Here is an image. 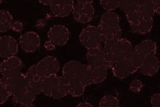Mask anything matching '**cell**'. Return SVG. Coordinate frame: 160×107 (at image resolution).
Returning a JSON list of instances; mask_svg holds the SVG:
<instances>
[{
    "instance_id": "cell-1",
    "label": "cell",
    "mask_w": 160,
    "mask_h": 107,
    "mask_svg": "<svg viewBox=\"0 0 160 107\" xmlns=\"http://www.w3.org/2000/svg\"><path fill=\"white\" fill-rule=\"evenodd\" d=\"M92 71L89 65L76 61H70L64 66L62 75L68 85L69 94L75 97L83 94L85 88L93 83Z\"/></svg>"
},
{
    "instance_id": "cell-2",
    "label": "cell",
    "mask_w": 160,
    "mask_h": 107,
    "mask_svg": "<svg viewBox=\"0 0 160 107\" xmlns=\"http://www.w3.org/2000/svg\"><path fill=\"white\" fill-rule=\"evenodd\" d=\"M1 83L6 85L11 92L15 103L23 105L31 104L36 95L29 90L26 76L19 72L11 77L2 76Z\"/></svg>"
},
{
    "instance_id": "cell-3",
    "label": "cell",
    "mask_w": 160,
    "mask_h": 107,
    "mask_svg": "<svg viewBox=\"0 0 160 107\" xmlns=\"http://www.w3.org/2000/svg\"><path fill=\"white\" fill-rule=\"evenodd\" d=\"M118 15L108 11L102 16L97 27L104 45H110L121 38L122 31L119 25Z\"/></svg>"
},
{
    "instance_id": "cell-4",
    "label": "cell",
    "mask_w": 160,
    "mask_h": 107,
    "mask_svg": "<svg viewBox=\"0 0 160 107\" xmlns=\"http://www.w3.org/2000/svg\"><path fill=\"white\" fill-rule=\"evenodd\" d=\"M42 92L49 97L56 99L63 98L69 94L66 80L57 74L50 75L43 80Z\"/></svg>"
},
{
    "instance_id": "cell-5",
    "label": "cell",
    "mask_w": 160,
    "mask_h": 107,
    "mask_svg": "<svg viewBox=\"0 0 160 107\" xmlns=\"http://www.w3.org/2000/svg\"><path fill=\"white\" fill-rule=\"evenodd\" d=\"M87 59L92 68L103 66L108 70L112 68L117 60L106 46L99 47L88 50Z\"/></svg>"
},
{
    "instance_id": "cell-6",
    "label": "cell",
    "mask_w": 160,
    "mask_h": 107,
    "mask_svg": "<svg viewBox=\"0 0 160 107\" xmlns=\"http://www.w3.org/2000/svg\"><path fill=\"white\" fill-rule=\"evenodd\" d=\"M48 40L44 45L48 50H54L56 47L66 45L69 39L68 29L64 25H56L49 30L47 34Z\"/></svg>"
},
{
    "instance_id": "cell-7",
    "label": "cell",
    "mask_w": 160,
    "mask_h": 107,
    "mask_svg": "<svg viewBox=\"0 0 160 107\" xmlns=\"http://www.w3.org/2000/svg\"><path fill=\"white\" fill-rule=\"evenodd\" d=\"M157 51L156 43L151 40H145L134 48L130 57L135 67L138 69L145 58L150 55H155Z\"/></svg>"
},
{
    "instance_id": "cell-8",
    "label": "cell",
    "mask_w": 160,
    "mask_h": 107,
    "mask_svg": "<svg viewBox=\"0 0 160 107\" xmlns=\"http://www.w3.org/2000/svg\"><path fill=\"white\" fill-rule=\"evenodd\" d=\"M72 10L73 16L78 22L85 24L91 22L94 13V8L92 5L93 1H78Z\"/></svg>"
},
{
    "instance_id": "cell-9",
    "label": "cell",
    "mask_w": 160,
    "mask_h": 107,
    "mask_svg": "<svg viewBox=\"0 0 160 107\" xmlns=\"http://www.w3.org/2000/svg\"><path fill=\"white\" fill-rule=\"evenodd\" d=\"M82 45L88 50L97 48L101 45L102 40L98 27L89 25L82 30L79 35Z\"/></svg>"
},
{
    "instance_id": "cell-10",
    "label": "cell",
    "mask_w": 160,
    "mask_h": 107,
    "mask_svg": "<svg viewBox=\"0 0 160 107\" xmlns=\"http://www.w3.org/2000/svg\"><path fill=\"white\" fill-rule=\"evenodd\" d=\"M37 73L43 80L52 74H57L59 70V64L56 58L49 56L42 59L36 65Z\"/></svg>"
},
{
    "instance_id": "cell-11",
    "label": "cell",
    "mask_w": 160,
    "mask_h": 107,
    "mask_svg": "<svg viewBox=\"0 0 160 107\" xmlns=\"http://www.w3.org/2000/svg\"><path fill=\"white\" fill-rule=\"evenodd\" d=\"M130 57L120 58L116 61L112 67V72L115 77L122 79L126 78L138 70Z\"/></svg>"
},
{
    "instance_id": "cell-12",
    "label": "cell",
    "mask_w": 160,
    "mask_h": 107,
    "mask_svg": "<svg viewBox=\"0 0 160 107\" xmlns=\"http://www.w3.org/2000/svg\"><path fill=\"white\" fill-rule=\"evenodd\" d=\"M107 47L117 61L120 58L130 57L132 52V45L128 40L121 38Z\"/></svg>"
},
{
    "instance_id": "cell-13",
    "label": "cell",
    "mask_w": 160,
    "mask_h": 107,
    "mask_svg": "<svg viewBox=\"0 0 160 107\" xmlns=\"http://www.w3.org/2000/svg\"><path fill=\"white\" fill-rule=\"evenodd\" d=\"M20 45L22 49L27 53H32L39 48L40 39L38 35L33 32H28L24 33L19 39Z\"/></svg>"
},
{
    "instance_id": "cell-14",
    "label": "cell",
    "mask_w": 160,
    "mask_h": 107,
    "mask_svg": "<svg viewBox=\"0 0 160 107\" xmlns=\"http://www.w3.org/2000/svg\"><path fill=\"white\" fill-rule=\"evenodd\" d=\"M17 40L10 36H2L0 39V56L3 59L11 57L18 52Z\"/></svg>"
},
{
    "instance_id": "cell-15",
    "label": "cell",
    "mask_w": 160,
    "mask_h": 107,
    "mask_svg": "<svg viewBox=\"0 0 160 107\" xmlns=\"http://www.w3.org/2000/svg\"><path fill=\"white\" fill-rule=\"evenodd\" d=\"M22 67L21 59L14 56L3 61L1 65V73L2 76L11 77L20 72Z\"/></svg>"
},
{
    "instance_id": "cell-16",
    "label": "cell",
    "mask_w": 160,
    "mask_h": 107,
    "mask_svg": "<svg viewBox=\"0 0 160 107\" xmlns=\"http://www.w3.org/2000/svg\"><path fill=\"white\" fill-rule=\"evenodd\" d=\"M50 8L55 16L64 18L72 11L74 6L72 1H50Z\"/></svg>"
},
{
    "instance_id": "cell-17",
    "label": "cell",
    "mask_w": 160,
    "mask_h": 107,
    "mask_svg": "<svg viewBox=\"0 0 160 107\" xmlns=\"http://www.w3.org/2000/svg\"><path fill=\"white\" fill-rule=\"evenodd\" d=\"M29 90L36 95L42 92L43 79L38 75L36 65L29 69L26 74Z\"/></svg>"
},
{
    "instance_id": "cell-18",
    "label": "cell",
    "mask_w": 160,
    "mask_h": 107,
    "mask_svg": "<svg viewBox=\"0 0 160 107\" xmlns=\"http://www.w3.org/2000/svg\"><path fill=\"white\" fill-rule=\"evenodd\" d=\"M159 62L158 58L155 55L148 56L143 61L138 69L140 72L148 76H152L156 74L158 71Z\"/></svg>"
},
{
    "instance_id": "cell-19",
    "label": "cell",
    "mask_w": 160,
    "mask_h": 107,
    "mask_svg": "<svg viewBox=\"0 0 160 107\" xmlns=\"http://www.w3.org/2000/svg\"><path fill=\"white\" fill-rule=\"evenodd\" d=\"M12 16L7 11L1 10L0 11V31L6 32L12 28L13 23Z\"/></svg>"
},
{
    "instance_id": "cell-20",
    "label": "cell",
    "mask_w": 160,
    "mask_h": 107,
    "mask_svg": "<svg viewBox=\"0 0 160 107\" xmlns=\"http://www.w3.org/2000/svg\"><path fill=\"white\" fill-rule=\"evenodd\" d=\"M137 11L141 13L143 18L148 21H153L155 13L152 1H146L140 6Z\"/></svg>"
},
{
    "instance_id": "cell-21",
    "label": "cell",
    "mask_w": 160,
    "mask_h": 107,
    "mask_svg": "<svg viewBox=\"0 0 160 107\" xmlns=\"http://www.w3.org/2000/svg\"><path fill=\"white\" fill-rule=\"evenodd\" d=\"M146 1H118V8L126 13L137 11L139 7Z\"/></svg>"
},
{
    "instance_id": "cell-22",
    "label": "cell",
    "mask_w": 160,
    "mask_h": 107,
    "mask_svg": "<svg viewBox=\"0 0 160 107\" xmlns=\"http://www.w3.org/2000/svg\"><path fill=\"white\" fill-rule=\"evenodd\" d=\"M107 69L103 66L92 68V78L93 83H101L106 79L107 77Z\"/></svg>"
},
{
    "instance_id": "cell-23",
    "label": "cell",
    "mask_w": 160,
    "mask_h": 107,
    "mask_svg": "<svg viewBox=\"0 0 160 107\" xmlns=\"http://www.w3.org/2000/svg\"><path fill=\"white\" fill-rule=\"evenodd\" d=\"M153 21H148L143 18L136 26L131 27V28L135 32L145 34L151 31Z\"/></svg>"
},
{
    "instance_id": "cell-24",
    "label": "cell",
    "mask_w": 160,
    "mask_h": 107,
    "mask_svg": "<svg viewBox=\"0 0 160 107\" xmlns=\"http://www.w3.org/2000/svg\"><path fill=\"white\" fill-rule=\"evenodd\" d=\"M100 107H119V101L115 97L112 95H105L100 100Z\"/></svg>"
},
{
    "instance_id": "cell-25",
    "label": "cell",
    "mask_w": 160,
    "mask_h": 107,
    "mask_svg": "<svg viewBox=\"0 0 160 107\" xmlns=\"http://www.w3.org/2000/svg\"><path fill=\"white\" fill-rule=\"evenodd\" d=\"M126 16L131 28L136 26L143 19L142 14L137 11L127 13Z\"/></svg>"
},
{
    "instance_id": "cell-26",
    "label": "cell",
    "mask_w": 160,
    "mask_h": 107,
    "mask_svg": "<svg viewBox=\"0 0 160 107\" xmlns=\"http://www.w3.org/2000/svg\"><path fill=\"white\" fill-rule=\"evenodd\" d=\"M100 3L103 8L107 10L108 11L111 12L118 8V1H100Z\"/></svg>"
},
{
    "instance_id": "cell-27",
    "label": "cell",
    "mask_w": 160,
    "mask_h": 107,
    "mask_svg": "<svg viewBox=\"0 0 160 107\" xmlns=\"http://www.w3.org/2000/svg\"><path fill=\"white\" fill-rule=\"evenodd\" d=\"M1 105L4 104L12 95L11 92L9 91L6 85L1 83Z\"/></svg>"
},
{
    "instance_id": "cell-28",
    "label": "cell",
    "mask_w": 160,
    "mask_h": 107,
    "mask_svg": "<svg viewBox=\"0 0 160 107\" xmlns=\"http://www.w3.org/2000/svg\"><path fill=\"white\" fill-rule=\"evenodd\" d=\"M143 84L141 81L135 79L132 81L129 85V89L134 93L139 92L142 90Z\"/></svg>"
},
{
    "instance_id": "cell-29",
    "label": "cell",
    "mask_w": 160,
    "mask_h": 107,
    "mask_svg": "<svg viewBox=\"0 0 160 107\" xmlns=\"http://www.w3.org/2000/svg\"><path fill=\"white\" fill-rule=\"evenodd\" d=\"M151 103L154 107H160V94H159L152 95L151 98Z\"/></svg>"
},
{
    "instance_id": "cell-30",
    "label": "cell",
    "mask_w": 160,
    "mask_h": 107,
    "mask_svg": "<svg viewBox=\"0 0 160 107\" xmlns=\"http://www.w3.org/2000/svg\"><path fill=\"white\" fill-rule=\"evenodd\" d=\"M12 29L15 32H21L23 29V24L20 22H14Z\"/></svg>"
},
{
    "instance_id": "cell-31",
    "label": "cell",
    "mask_w": 160,
    "mask_h": 107,
    "mask_svg": "<svg viewBox=\"0 0 160 107\" xmlns=\"http://www.w3.org/2000/svg\"><path fill=\"white\" fill-rule=\"evenodd\" d=\"M154 5V9L155 13H156L158 15L160 14V1L157 0V1H152Z\"/></svg>"
},
{
    "instance_id": "cell-32",
    "label": "cell",
    "mask_w": 160,
    "mask_h": 107,
    "mask_svg": "<svg viewBox=\"0 0 160 107\" xmlns=\"http://www.w3.org/2000/svg\"><path fill=\"white\" fill-rule=\"evenodd\" d=\"M77 106L81 107H92L93 106L91 104L86 102H84L79 103Z\"/></svg>"
},
{
    "instance_id": "cell-33",
    "label": "cell",
    "mask_w": 160,
    "mask_h": 107,
    "mask_svg": "<svg viewBox=\"0 0 160 107\" xmlns=\"http://www.w3.org/2000/svg\"><path fill=\"white\" fill-rule=\"evenodd\" d=\"M39 2L45 5H49L50 1H39Z\"/></svg>"
}]
</instances>
